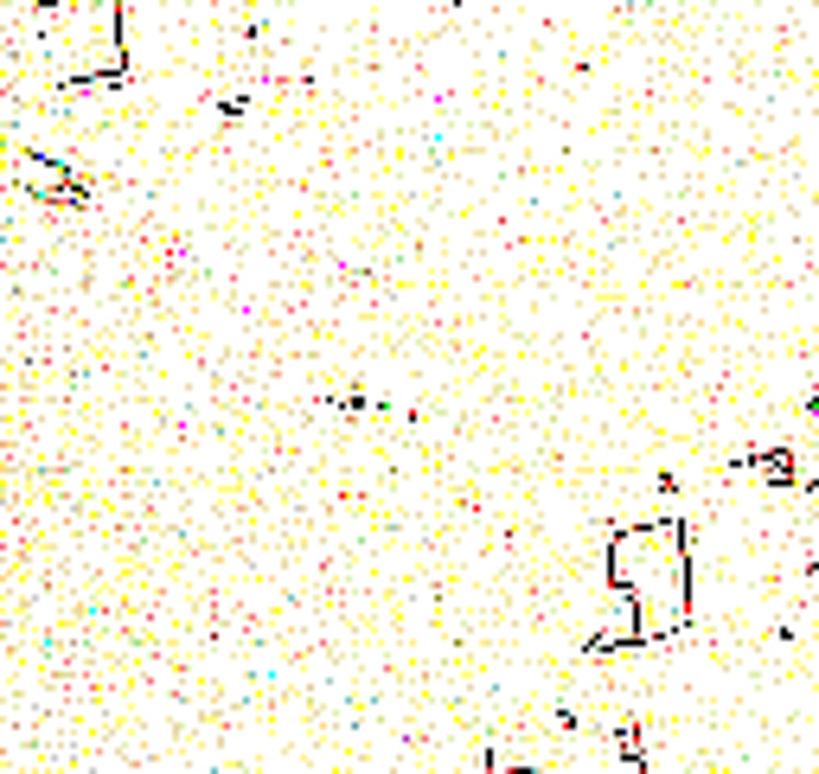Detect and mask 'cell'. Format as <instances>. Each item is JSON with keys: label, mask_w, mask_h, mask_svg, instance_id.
Here are the masks:
<instances>
[{"label": "cell", "mask_w": 819, "mask_h": 774, "mask_svg": "<svg viewBox=\"0 0 819 774\" xmlns=\"http://www.w3.org/2000/svg\"><path fill=\"white\" fill-rule=\"evenodd\" d=\"M13 186L33 205H90V180L65 167L58 154H13Z\"/></svg>", "instance_id": "cell-3"}, {"label": "cell", "mask_w": 819, "mask_h": 774, "mask_svg": "<svg viewBox=\"0 0 819 774\" xmlns=\"http://www.w3.org/2000/svg\"><path fill=\"white\" fill-rule=\"evenodd\" d=\"M38 65L58 90L122 83V0H38L33 7Z\"/></svg>", "instance_id": "cell-2"}, {"label": "cell", "mask_w": 819, "mask_h": 774, "mask_svg": "<svg viewBox=\"0 0 819 774\" xmlns=\"http://www.w3.org/2000/svg\"><path fill=\"white\" fill-rule=\"evenodd\" d=\"M608 583L640 608L647 647L678 640L692 621V551L678 518H647L608 538Z\"/></svg>", "instance_id": "cell-1"}]
</instances>
